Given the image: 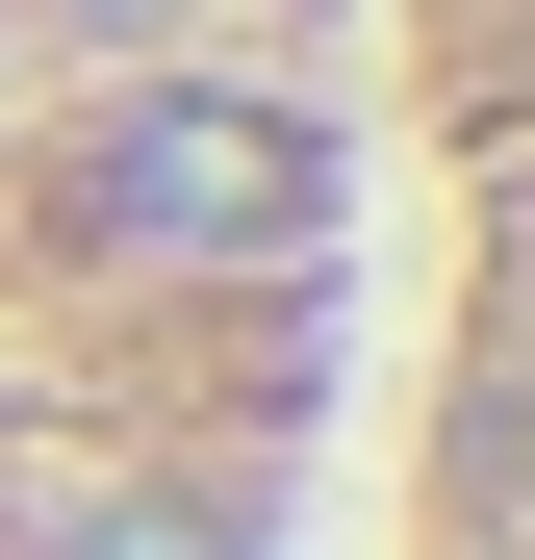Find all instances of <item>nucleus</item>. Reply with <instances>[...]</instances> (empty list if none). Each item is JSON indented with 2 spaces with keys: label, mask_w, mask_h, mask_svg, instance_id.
<instances>
[{
  "label": "nucleus",
  "mask_w": 535,
  "mask_h": 560,
  "mask_svg": "<svg viewBox=\"0 0 535 560\" xmlns=\"http://www.w3.org/2000/svg\"><path fill=\"white\" fill-rule=\"evenodd\" d=\"M77 205H103V255H178V280H230V255H332V128L255 103V77H128L103 153H77Z\"/></svg>",
  "instance_id": "obj_1"
},
{
  "label": "nucleus",
  "mask_w": 535,
  "mask_h": 560,
  "mask_svg": "<svg viewBox=\"0 0 535 560\" xmlns=\"http://www.w3.org/2000/svg\"><path fill=\"white\" fill-rule=\"evenodd\" d=\"M26 560H205V510H153V485H51Z\"/></svg>",
  "instance_id": "obj_2"
},
{
  "label": "nucleus",
  "mask_w": 535,
  "mask_h": 560,
  "mask_svg": "<svg viewBox=\"0 0 535 560\" xmlns=\"http://www.w3.org/2000/svg\"><path fill=\"white\" fill-rule=\"evenodd\" d=\"M205 560H255V535H205Z\"/></svg>",
  "instance_id": "obj_3"
}]
</instances>
